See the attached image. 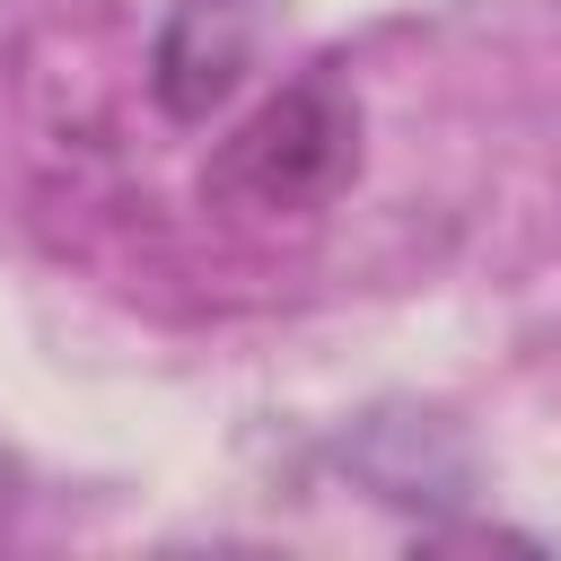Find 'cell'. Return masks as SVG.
<instances>
[{
	"mask_svg": "<svg viewBox=\"0 0 561 561\" xmlns=\"http://www.w3.org/2000/svg\"><path fill=\"white\" fill-rule=\"evenodd\" d=\"M359 175V105L333 70H298L280 96H263L210 158L202 193L254 219H307Z\"/></svg>",
	"mask_w": 561,
	"mask_h": 561,
	"instance_id": "obj_1",
	"label": "cell"
},
{
	"mask_svg": "<svg viewBox=\"0 0 561 561\" xmlns=\"http://www.w3.org/2000/svg\"><path fill=\"white\" fill-rule=\"evenodd\" d=\"M245 53H254V9L245 0H175V18L158 35V105L184 114V123L210 114L237 88Z\"/></svg>",
	"mask_w": 561,
	"mask_h": 561,
	"instance_id": "obj_2",
	"label": "cell"
}]
</instances>
